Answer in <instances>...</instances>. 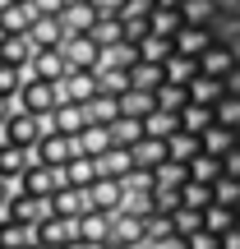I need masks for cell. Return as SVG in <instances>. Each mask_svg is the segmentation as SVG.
I'll return each instance as SVG.
<instances>
[{
    "label": "cell",
    "mask_w": 240,
    "mask_h": 249,
    "mask_svg": "<svg viewBox=\"0 0 240 249\" xmlns=\"http://www.w3.org/2000/svg\"><path fill=\"white\" fill-rule=\"evenodd\" d=\"M97 249H125V245H116V240H107V245H97Z\"/></svg>",
    "instance_id": "obj_58"
},
{
    "label": "cell",
    "mask_w": 240,
    "mask_h": 249,
    "mask_svg": "<svg viewBox=\"0 0 240 249\" xmlns=\"http://www.w3.org/2000/svg\"><path fill=\"white\" fill-rule=\"evenodd\" d=\"M33 166V152L28 148H14V143H0V180L5 185H18V176Z\"/></svg>",
    "instance_id": "obj_14"
},
{
    "label": "cell",
    "mask_w": 240,
    "mask_h": 249,
    "mask_svg": "<svg viewBox=\"0 0 240 249\" xmlns=\"http://www.w3.org/2000/svg\"><path fill=\"white\" fill-rule=\"evenodd\" d=\"M222 176L240 180V143H236V148H231V152H226V157H222Z\"/></svg>",
    "instance_id": "obj_51"
},
{
    "label": "cell",
    "mask_w": 240,
    "mask_h": 249,
    "mask_svg": "<svg viewBox=\"0 0 240 249\" xmlns=\"http://www.w3.org/2000/svg\"><path fill=\"white\" fill-rule=\"evenodd\" d=\"M152 102H157V111H180L189 97H185V88H176V83H166V79H162V88L152 92Z\"/></svg>",
    "instance_id": "obj_47"
},
{
    "label": "cell",
    "mask_w": 240,
    "mask_h": 249,
    "mask_svg": "<svg viewBox=\"0 0 240 249\" xmlns=\"http://www.w3.org/2000/svg\"><path fill=\"white\" fill-rule=\"evenodd\" d=\"M116 116H120V107H116L111 92H97L92 102H83V120H88V124H111Z\"/></svg>",
    "instance_id": "obj_33"
},
{
    "label": "cell",
    "mask_w": 240,
    "mask_h": 249,
    "mask_svg": "<svg viewBox=\"0 0 240 249\" xmlns=\"http://www.w3.org/2000/svg\"><path fill=\"white\" fill-rule=\"evenodd\" d=\"M199 148H203L208 157H217V161H222L226 152L236 148V129H226V124H208V129L199 134Z\"/></svg>",
    "instance_id": "obj_24"
},
{
    "label": "cell",
    "mask_w": 240,
    "mask_h": 249,
    "mask_svg": "<svg viewBox=\"0 0 240 249\" xmlns=\"http://www.w3.org/2000/svg\"><path fill=\"white\" fill-rule=\"evenodd\" d=\"M134 51H139V60L143 65H166V55H171V37H139L134 42Z\"/></svg>",
    "instance_id": "obj_34"
},
{
    "label": "cell",
    "mask_w": 240,
    "mask_h": 249,
    "mask_svg": "<svg viewBox=\"0 0 240 249\" xmlns=\"http://www.w3.org/2000/svg\"><path fill=\"white\" fill-rule=\"evenodd\" d=\"M213 120H217V124H226V129H240V97L222 92V97L213 102Z\"/></svg>",
    "instance_id": "obj_43"
},
{
    "label": "cell",
    "mask_w": 240,
    "mask_h": 249,
    "mask_svg": "<svg viewBox=\"0 0 240 249\" xmlns=\"http://www.w3.org/2000/svg\"><path fill=\"white\" fill-rule=\"evenodd\" d=\"M208 46H213V28H189V23H180L176 37H171V51H176V55H189V60H199Z\"/></svg>",
    "instance_id": "obj_11"
},
{
    "label": "cell",
    "mask_w": 240,
    "mask_h": 249,
    "mask_svg": "<svg viewBox=\"0 0 240 249\" xmlns=\"http://www.w3.org/2000/svg\"><path fill=\"white\" fill-rule=\"evenodd\" d=\"M46 134V120L42 116H28V111H14L5 124H0V143H14V148H28L33 152V143Z\"/></svg>",
    "instance_id": "obj_2"
},
{
    "label": "cell",
    "mask_w": 240,
    "mask_h": 249,
    "mask_svg": "<svg viewBox=\"0 0 240 249\" xmlns=\"http://www.w3.org/2000/svg\"><path fill=\"white\" fill-rule=\"evenodd\" d=\"M236 226H240V208H236Z\"/></svg>",
    "instance_id": "obj_60"
},
{
    "label": "cell",
    "mask_w": 240,
    "mask_h": 249,
    "mask_svg": "<svg viewBox=\"0 0 240 249\" xmlns=\"http://www.w3.org/2000/svg\"><path fill=\"white\" fill-rule=\"evenodd\" d=\"M176 28H180V14H176V9H157V5L148 9V33L152 37H176Z\"/></svg>",
    "instance_id": "obj_40"
},
{
    "label": "cell",
    "mask_w": 240,
    "mask_h": 249,
    "mask_svg": "<svg viewBox=\"0 0 240 249\" xmlns=\"http://www.w3.org/2000/svg\"><path fill=\"white\" fill-rule=\"evenodd\" d=\"M222 88L231 92V97H240V65H236V70H231V74H226V79H222Z\"/></svg>",
    "instance_id": "obj_54"
},
{
    "label": "cell",
    "mask_w": 240,
    "mask_h": 249,
    "mask_svg": "<svg viewBox=\"0 0 240 249\" xmlns=\"http://www.w3.org/2000/svg\"><path fill=\"white\" fill-rule=\"evenodd\" d=\"M65 5H79V0H65Z\"/></svg>",
    "instance_id": "obj_61"
},
{
    "label": "cell",
    "mask_w": 240,
    "mask_h": 249,
    "mask_svg": "<svg viewBox=\"0 0 240 249\" xmlns=\"http://www.w3.org/2000/svg\"><path fill=\"white\" fill-rule=\"evenodd\" d=\"M14 111H18V107H14V97H0V124L14 116Z\"/></svg>",
    "instance_id": "obj_55"
},
{
    "label": "cell",
    "mask_w": 240,
    "mask_h": 249,
    "mask_svg": "<svg viewBox=\"0 0 240 249\" xmlns=\"http://www.w3.org/2000/svg\"><path fill=\"white\" fill-rule=\"evenodd\" d=\"M231 70H236V55H231V46H222V42H213L199 55V74H208V79H226Z\"/></svg>",
    "instance_id": "obj_16"
},
{
    "label": "cell",
    "mask_w": 240,
    "mask_h": 249,
    "mask_svg": "<svg viewBox=\"0 0 240 249\" xmlns=\"http://www.w3.org/2000/svg\"><path fill=\"white\" fill-rule=\"evenodd\" d=\"M60 180H65V189H88L92 180H97V166H92V157H79V152H74V157L60 166Z\"/></svg>",
    "instance_id": "obj_20"
},
{
    "label": "cell",
    "mask_w": 240,
    "mask_h": 249,
    "mask_svg": "<svg viewBox=\"0 0 240 249\" xmlns=\"http://www.w3.org/2000/svg\"><path fill=\"white\" fill-rule=\"evenodd\" d=\"M88 37H92V42H97V51H107V46L125 42V28H120V18H97Z\"/></svg>",
    "instance_id": "obj_41"
},
{
    "label": "cell",
    "mask_w": 240,
    "mask_h": 249,
    "mask_svg": "<svg viewBox=\"0 0 240 249\" xmlns=\"http://www.w3.org/2000/svg\"><path fill=\"white\" fill-rule=\"evenodd\" d=\"M152 5H157V9H180L185 0H152Z\"/></svg>",
    "instance_id": "obj_57"
},
{
    "label": "cell",
    "mask_w": 240,
    "mask_h": 249,
    "mask_svg": "<svg viewBox=\"0 0 240 249\" xmlns=\"http://www.w3.org/2000/svg\"><path fill=\"white\" fill-rule=\"evenodd\" d=\"M217 249H240V226H231V231L217 235Z\"/></svg>",
    "instance_id": "obj_53"
},
{
    "label": "cell",
    "mask_w": 240,
    "mask_h": 249,
    "mask_svg": "<svg viewBox=\"0 0 240 249\" xmlns=\"http://www.w3.org/2000/svg\"><path fill=\"white\" fill-rule=\"evenodd\" d=\"M194 231H203V213H189V208H176L171 213V235H194Z\"/></svg>",
    "instance_id": "obj_46"
},
{
    "label": "cell",
    "mask_w": 240,
    "mask_h": 249,
    "mask_svg": "<svg viewBox=\"0 0 240 249\" xmlns=\"http://www.w3.org/2000/svg\"><path fill=\"white\" fill-rule=\"evenodd\" d=\"M23 79H28V70H9V65H0V97H18Z\"/></svg>",
    "instance_id": "obj_48"
},
{
    "label": "cell",
    "mask_w": 240,
    "mask_h": 249,
    "mask_svg": "<svg viewBox=\"0 0 240 249\" xmlns=\"http://www.w3.org/2000/svg\"><path fill=\"white\" fill-rule=\"evenodd\" d=\"M97 97V74L92 70H70L60 79V102H74V107H83V102Z\"/></svg>",
    "instance_id": "obj_9"
},
{
    "label": "cell",
    "mask_w": 240,
    "mask_h": 249,
    "mask_svg": "<svg viewBox=\"0 0 240 249\" xmlns=\"http://www.w3.org/2000/svg\"><path fill=\"white\" fill-rule=\"evenodd\" d=\"M92 166H97V176L102 180H125L129 176V148H107L102 152V157H92Z\"/></svg>",
    "instance_id": "obj_22"
},
{
    "label": "cell",
    "mask_w": 240,
    "mask_h": 249,
    "mask_svg": "<svg viewBox=\"0 0 240 249\" xmlns=\"http://www.w3.org/2000/svg\"><path fill=\"white\" fill-rule=\"evenodd\" d=\"M28 74H33V79H46V83H60L65 74H70V60H65L60 46H46V51H33Z\"/></svg>",
    "instance_id": "obj_7"
},
{
    "label": "cell",
    "mask_w": 240,
    "mask_h": 249,
    "mask_svg": "<svg viewBox=\"0 0 240 249\" xmlns=\"http://www.w3.org/2000/svg\"><path fill=\"white\" fill-rule=\"evenodd\" d=\"M208 203H213V185H199V180H185V185H180V208L203 213Z\"/></svg>",
    "instance_id": "obj_38"
},
{
    "label": "cell",
    "mask_w": 240,
    "mask_h": 249,
    "mask_svg": "<svg viewBox=\"0 0 240 249\" xmlns=\"http://www.w3.org/2000/svg\"><path fill=\"white\" fill-rule=\"evenodd\" d=\"M33 240H37L33 226L14 222V217H0V249H28Z\"/></svg>",
    "instance_id": "obj_28"
},
{
    "label": "cell",
    "mask_w": 240,
    "mask_h": 249,
    "mask_svg": "<svg viewBox=\"0 0 240 249\" xmlns=\"http://www.w3.org/2000/svg\"><path fill=\"white\" fill-rule=\"evenodd\" d=\"M176 14H180V23H189V28H208L217 18V0H185Z\"/></svg>",
    "instance_id": "obj_30"
},
{
    "label": "cell",
    "mask_w": 240,
    "mask_h": 249,
    "mask_svg": "<svg viewBox=\"0 0 240 249\" xmlns=\"http://www.w3.org/2000/svg\"><path fill=\"white\" fill-rule=\"evenodd\" d=\"M14 189H23V194H37V198H51L55 189H65L60 166H42V161H33V166L18 176V185H14Z\"/></svg>",
    "instance_id": "obj_3"
},
{
    "label": "cell",
    "mask_w": 240,
    "mask_h": 249,
    "mask_svg": "<svg viewBox=\"0 0 240 249\" xmlns=\"http://www.w3.org/2000/svg\"><path fill=\"white\" fill-rule=\"evenodd\" d=\"M33 231H37V245H55V249H65L70 240H79V217H42Z\"/></svg>",
    "instance_id": "obj_6"
},
{
    "label": "cell",
    "mask_w": 240,
    "mask_h": 249,
    "mask_svg": "<svg viewBox=\"0 0 240 249\" xmlns=\"http://www.w3.org/2000/svg\"><path fill=\"white\" fill-rule=\"evenodd\" d=\"M28 60H33V42H28V33L0 37V65H9V70H28Z\"/></svg>",
    "instance_id": "obj_18"
},
{
    "label": "cell",
    "mask_w": 240,
    "mask_h": 249,
    "mask_svg": "<svg viewBox=\"0 0 240 249\" xmlns=\"http://www.w3.org/2000/svg\"><path fill=\"white\" fill-rule=\"evenodd\" d=\"M185 249H217V235L213 231H194V235H185Z\"/></svg>",
    "instance_id": "obj_49"
},
{
    "label": "cell",
    "mask_w": 240,
    "mask_h": 249,
    "mask_svg": "<svg viewBox=\"0 0 240 249\" xmlns=\"http://www.w3.org/2000/svg\"><path fill=\"white\" fill-rule=\"evenodd\" d=\"M74 148H79V157H102L107 148H116V143H111V124H88V129L74 139Z\"/></svg>",
    "instance_id": "obj_23"
},
{
    "label": "cell",
    "mask_w": 240,
    "mask_h": 249,
    "mask_svg": "<svg viewBox=\"0 0 240 249\" xmlns=\"http://www.w3.org/2000/svg\"><path fill=\"white\" fill-rule=\"evenodd\" d=\"M139 249H152V245H139Z\"/></svg>",
    "instance_id": "obj_62"
},
{
    "label": "cell",
    "mask_w": 240,
    "mask_h": 249,
    "mask_svg": "<svg viewBox=\"0 0 240 249\" xmlns=\"http://www.w3.org/2000/svg\"><path fill=\"white\" fill-rule=\"evenodd\" d=\"M28 249H55V245H37V240H33V245H28Z\"/></svg>",
    "instance_id": "obj_59"
},
{
    "label": "cell",
    "mask_w": 240,
    "mask_h": 249,
    "mask_svg": "<svg viewBox=\"0 0 240 249\" xmlns=\"http://www.w3.org/2000/svg\"><path fill=\"white\" fill-rule=\"evenodd\" d=\"M194 74H199V60H189V55H176V51H171V55H166V65H162V79L176 83V88H185Z\"/></svg>",
    "instance_id": "obj_31"
},
{
    "label": "cell",
    "mask_w": 240,
    "mask_h": 249,
    "mask_svg": "<svg viewBox=\"0 0 240 249\" xmlns=\"http://www.w3.org/2000/svg\"><path fill=\"white\" fill-rule=\"evenodd\" d=\"M222 92H226V88H222V79H208V74H194V79L185 83V97H189V102H199V107H213Z\"/></svg>",
    "instance_id": "obj_27"
},
{
    "label": "cell",
    "mask_w": 240,
    "mask_h": 249,
    "mask_svg": "<svg viewBox=\"0 0 240 249\" xmlns=\"http://www.w3.org/2000/svg\"><path fill=\"white\" fill-rule=\"evenodd\" d=\"M9 194H14V185H5V180H0V217H5V208H9Z\"/></svg>",
    "instance_id": "obj_56"
},
{
    "label": "cell",
    "mask_w": 240,
    "mask_h": 249,
    "mask_svg": "<svg viewBox=\"0 0 240 249\" xmlns=\"http://www.w3.org/2000/svg\"><path fill=\"white\" fill-rule=\"evenodd\" d=\"M129 88H139V92H157V88H162V65H143V60H134V65H129Z\"/></svg>",
    "instance_id": "obj_37"
},
{
    "label": "cell",
    "mask_w": 240,
    "mask_h": 249,
    "mask_svg": "<svg viewBox=\"0 0 240 249\" xmlns=\"http://www.w3.org/2000/svg\"><path fill=\"white\" fill-rule=\"evenodd\" d=\"M46 203H51V217H83V213H88L83 189H55Z\"/></svg>",
    "instance_id": "obj_25"
},
{
    "label": "cell",
    "mask_w": 240,
    "mask_h": 249,
    "mask_svg": "<svg viewBox=\"0 0 240 249\" xmlns=\"http://www.w3.org/2000/svg\"><path fill=\"white\" fill-rule=\"evenodd\" d=\"M74 152H79L74 139H65V134H55V129H46L42 139L33 143V161H42V166H65Z\"/></svg>",
    "instance_id": "obj_4"
},
{
    "label": "cell",
    "mask_w": 240,
    "mask_h": 249,
    "mask_svg": "<svg viewBox=\"0 0 240 249\" xmlns=\"http://www.w3.org/2000/svg\"><path fill=\"white\" fill-rule=\"evenodd\" d=\"M46 129L65 134V139H79V134L88 129V120H83V107H74V102H60V107L46 116Z\"/></svg>",
    "instance_id": "obj_12"
},
{
    "label": "cell",
    "mask_w": 240,
    "mask_h": 249,
    "mask_svg": "<svg viewBox=\"0 0 240 249\" xmlns=\"http://www.w3.org/2000/svg\"><path fill=\"white\" fill-rule=\"evenodd\" d=\"M5 217H14V222H23V226H37L42 217H51V203H46V198H37V194H23V189H14V194H9Z\"/></svg>",
    "instance_id": "obj_8"
},
{
    "label": "cell",
    "mask_w": 240,
    "mask_h": 249,
    "mask_svg": "<svg viewBox=\"0 0 240 249\" xmlns=\"http://www.w3.org/2000/svg\"><path fill=\"white\" fill-rule=\"evenodd\" d=\"M213 203H222V208H240V180H231V176H217L213 180Z\"/></svg>",
    "instance_id": "obj_45"
},
{
    "label": "cell",
    "mask_w": 240,
    "mask_h": 249,
    "mask_svg": "<svg viewBox=\"0 0 240 249\" xmlns=\"http://www.w3.org/2000/svg\"><path fill=\"white\" fill-rule=\"evenodd\" d=\"M83 198H88V213H107V217H116L125 189H120V180H102V176H97L88 189H83Z\"/></svg>",
    "instance_id": "obj_5"
},
{
    "label": "cell",
    "mask_w": 240,
    "mask_h": 249,
    "mask_svg": "<svg viewBox=\"0 0 240 249\" xmlns=\"http://www.w3.org/2000/svg\"><path fill=\"white\" fill-rule=\"evenodd\" d=\"M194 152H203V148H199V139H194V134L176 129V134L166 139V161H180V166H185V161L194 157Z\"/></svg>",
    "instance_id": "obj_36"
},
{
    "label": "cell",
    "mask_w": 240,
    "mask_h": 249,
    "mask_svg": "<svg viewBox=\"0 0 240 249\" xmlns=\"http://www.w3.org/2000/svg\"><path fill=\"white\" fill-rule=\"evenodd\" d=\"M185 171H189V180H199V185H213V180L222 176V161L208 157V152H194V157L185 161Z\"/></svg>",
    "instance_id": "obj_35"
},
{
    "label": "cell",
    "mask_w": 240,
    "mask_h": 249,
    "mask_svg": "<svg viewBox=\"0 0 240 249\" xmlns=\"http://www.w3.org/2000/svg\"><path fill=\"white\" fill-rule=\"evenodd\" d=\"M139 139H143V124L139 120H129V116L111 120V143H116V148H129V143H139Z\"/></svg>",
    "instance_id": "obj_42"
},
{
    "label": "cell",
    "mask_w": 240,
    "mask_h": 249,
    "mask_svg": "<svg viewBox=\"0 0 240 249\" xmlns=\"http://www.w3.org/2000/svg\"><path fill=\"white\" fill-rule=\"evenodd\" d=\"M79 240L83 245H107L111 240V217L107 213H83L79 217Z\"/></svg>",
    "instance_id": "obj_26"
},
{
    "label": "cell",
    "mask_w": 240,
    "mask_h": 249,
    "mask_svg": "<svg viewBox=\"0 0 240 249\" xmlns=\"http://www.w3.org/2000/svg\"><path fill=\"white\" fill-rule=\"evenodd\" d=\"M0 5H9V0H0Z\"/></svg>",
    "instance_id": "obj_63"
},
{
    "label": "cell",
    "mask_w": 240,
    "mask_h": 249,
    "mask_svg": "<svg viewBox=\"0 0 240 249\" xmlns=\"http://www.w3.org/2000/svg\"><path fill=\"white\" fill-rule=\"evenodd\" d=\"M139 124H143V139H157V143H166L171 134L180 129V116H176V111H157V107H152V111H148V116H143Z\"/></svg>",
    "instance_id": "obj_21"
},
{
    "label": "cell",
    "mask_w": 240,
    "mask_h": 249,
    "mask_svg": "<svg viewBox=\"0 0 240 249\" xmlns=\"http://www.w3.org/2000/svg\"><path fill=\"white\" fill-rule=\"evenodd\" d=\"M33 9H37V14H51V18H60L65 0H33Z\"/></svg>",
    "instance_id": "obj_52"
},
{
    "label": "cell",
    "mask_w": 240,
    "mask_h": 249,
    "mask_svg": "<svg viewBox=\"0 0 240 249\" xmlns=\"http://www.w3.org/2000/svg\"><path fill=\"white\" fill-rule=\"evenodd\" d=\"M88 5H92V14H97V18H116L125 0H88Z\"/></svg>",
    "instance_id": "obj_50"
},
{
    "label": "cell",
    "mask_w": 240,
    "mask_h": 249,
    "mask_svg": "<svg viewBox=\"0 0 240 249\" xmlns=\"http://www.w3.org/2000/svg\"><path fill=\"white\" fill-rule=\"evenodd\" d=\"M162 161H166V143H157V139L129 143V166L134 171H152V166H162Z\"/></svg>",
    "instance_id": "obj_19"
},
{
    "label": "cell",
    "mask_w": 240,
    "mask_h": 249,
    "mask_svg": "<svg viewBox=\"0 0 240 249\" xmlns=\"http://www.w3.org/2000/svg\"><path fill=\"white\" fill-rule=\"evenodd\" d=\"M176 116H180V129H185V134H194V139L208 129V124H217V120H213V107H199V102H185Z\"/></svg>",
    "instance_id": "obj_29"
},
{
    "label": "cell",
    "mask_w": 240,
    "mask_h": 249,
    "mask_svg": "<svg viewBox=\"0 0 240 249\" xmlns=\"http://www.w3.org/2000/svg\"><path fill=\"white\" fill-rule=\"evenodd\" d=\"M28 42H33V51H46V46H65V28H60V18L37 14V18H33V28H28Z\"/></svg>",
    "instance_id": "obj_13"
},
{
    "label": "cell",
    "mask_w": 240,
    "mask_h": 249,
    "mask_svg": "<svg viewBox=\"0 0 240 249\" xmlns=\"http://www.w3.org/2000/svg\"><path fill=\"white\" fill-rule=\"evenodd\" d=\"M231 226H236V213H231V208H222V203H208L203 208V231L222 235V231H231Z\"/></svg>",
    "instance_id": "obj_44"
},
{
    "label": "cell",
    "mask_w": 240,
    "mask_h": 249,
    "mask_svg": "<svg viewBox=\"0 0 240 249\" xmlns=\"http://www.w3.org/2000/svg\"><path fill=\"white\" fill-rule=\"evenodd\" d=\"M14 107L28 111V116H42L46 120L55 107H60V83H46V79H33V74H28L23 88H18V97H14Z\"/></svg>",
    "instance_id": "obj_1"
},
{
    "label": "cell",
    "mask_w": 240,
    "mask_h": 249,
    "mask_svg": "<svg viewBox=\"0 0 240 249\" xmlns=\"http://www.w3.org/2000/svg\"><path fill=\"white\" fill-rule=\"evenodd\" d=\"M111 240H116V245H125V249H139V245H148V217L116 213V217H111Z\"/></svg>",
    "instance_id": "obj_10"
},
{
    "label": "cell",
    "mask_w": 240,
    "mask_h": 249,
    "mask_svg": "<svg viewBox=\"0 0 240 249\" xmlns=\"http://www.w3.org/2000/svg\"><path fill=\"white\" fill-rule=\"evenodd\" d=\"M92 23H97V14H92L88 0H79V5H65V9H60V28H65V37H83V33H92Z\"/></svg>",
    "instance_id": "obj_17"
},
{
    "label": "cell",
    "mask_w": 240,
    "mask_h": 249,
    "mask_svg": "<svg viewBox=\"0 0 240 249\" xmlns=\"http://www.w3.org/2000/svg\"><path fill=\"white\" fill-rule=\"evenodd\" d=\"M116 107H120V116H129V120H143L157 102H152V92H139V88H125L120 97H116Z\"/></svg>",
    "instance_id": "obj_32"
},
{
    "label": "cell",
    "mask_w": 240,
    "mask_h": 249,
    "mask_svg": "<svg viewBox=\"0 0 240 249\" xmlns=\"http://www.w3.org/2000/svg\"><path fill=\"white\" fill-rule=\"evenodd\" d=\"M189 180V171L180 166V161H162V166H152V189H180Z\"/></svg>",
    "instance_id": "obj_39"
},
{
    "label": "cell",
    "mask_w": 240,
    "mask_h": 249,
    "mask_svg": "<svg viewBox=\"0 0 240 249\" xmlns=\"http://www.w3.org/2000/svg\"><path fill=\"white\" fill-rule=\"evenodd\" d=\"M60 51H65V60H70V70H92V65H97V55H102L97 42H92L88 33H83V37H65Z\"/></svg>",
    "instance_id": "obj_15"
}]
</instances>
